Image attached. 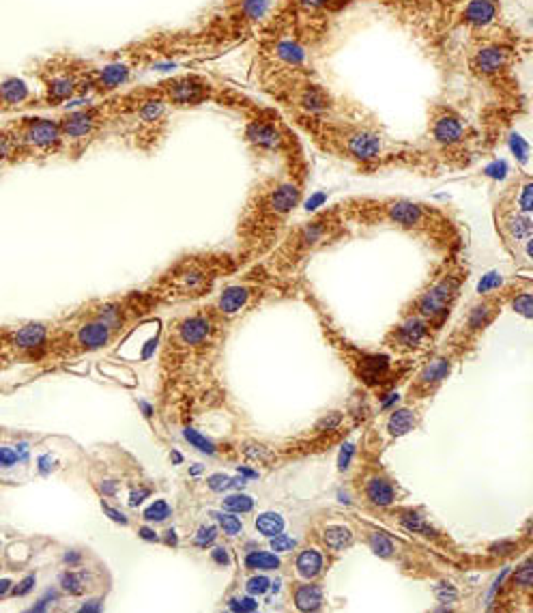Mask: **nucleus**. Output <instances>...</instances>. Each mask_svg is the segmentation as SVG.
I'll return each instance as SVG.
<instances>
[{"instance_id": "nucleus-1", "label": "nucleus", "mask_w": 533, "mask_h": 613, "mask_svg": "<svg viewBox=\"0 0 533 613\" xmlns=\"http://www.w3.org/2000/svg\"><path fill=\"white\" fill-rule=\"evenodd\" d=\"M338 211L355 222H385L426 239L449 244L454 226L449 218L423 202L409 198H348L338 204Z\"/></svg>"}, {"instance_id": "nucleus-2", "label": "nucleus", "mask_w": 533, "mask_h": 613, "mask_svg": "<svg viewBox=\"0 0 533 613\" xmlns=\"http://www.w3.org/2000/svg\"><path fill=\"white\" fill-rule=\"evenodd\" d=\"M301 200V185L295 179H267L247 200L239 222V235L254 250L273 244L277 230L287 224L289 216Z\"/></svg>"}, {"instance_id": "nucleus-3", "label": "nucleus", "mask_w": 533, "mask_h": 613, "mask_svg": "<svg viewBox=\"0 0 533 613\" xmlns=\"http://www.w3.org/2000/svg\"><path fill=\"white\" fill-rule=\"evenodd\" d=\"M93 72L95 65L76 54H54L34 70V78L41 86L37 99L41 106L56 108L78 95H86L91 93Z\"/></svg>"}, {"instance_id": "nucleus-4", "label": "nucleus", "mask_w": 533, "mask_h": 613, "mask_svg": "<svg viewBox=\"0 0 533 613\" xmlns=\"http://www.w3.org/2000/svg\"><path fill=\"white\" fill-rule=\"evenodd\" d=\"M13 145H15V157L18 155H50L56 153L62 145V129L58 119L50 117H22L7 125Z\"/></svg>"}, {"instance_id": "nucleus-5", "label": "nucleus", "mask_w": 533, "mask_h": 613, "mask_svg": "<svg viewBox=\"0 0 533 613\" xmlns=\"http://www.w3.org/2000/svg\"><path fill=\"white\" fill-rule=\"evenodd\" d=\"M153 91L164 99V104L174 110L198 108L206 101L220 99V84L202 74H181L151 84Z\"/></svg>"}, {"instance_id": "nucleus-6", "label": "nucleus", "mask_w": 533, "mask_h": 613, "mask_svg": "<svg viewBox=\"0 0 533 613\" xmlns=\"http://www.w3.org/2000/svg\"><path fill=\"white\" fill-rule=\"evenodd\" d=\"M60 129H62V138L65 143H80L88 140L93 136H97L105 125L110 123V112L105 101L101 104H91L84 108H76L60 119Z\"/></svg>"}, {"instance_id": "nucleus-7", "label": "nucleus", "mask_w": 533, "mask_h": 613, "mask_svg": "<svg viewBox=\"0 0 533 613\" xmlns=\"http://www.w3.org/2000/svg\"><path fill=\"white\" fill-rule=\"evenodd\" d=\"M245 140L256 151L275 153L289 145V136L271 112H258V117L250 119L245 125Z\"/></svg>"}, {"instance_id": "nucleus-8", "label": "nucleus", "mask_w": 533, "mask_h": 613, "mask_svg": "<svg viewBox=\"0 0 533 613\" xmlns=\"http://www.w3.org/2000/svg\"><path fill=\"white\" fill-rule=\"evenodd\" d=\"M467 123L463 114L449 106H435L430 117V136L433 140L443 149H454L465 145L467 140Z\"/></svg>"}, {"instance_id": "nucleus-9", "label": "nucleus", "mask_w": 533, "mask_h": 613, "mask_svg": "<svg viewBox=\"0 0 533 613\" xmlns=\"http://www.w3.org/2000/svg\"><path fill=\"white\" fill-rule=\"evenodd\" d=\"M334 138L340 143L348 157L364 164L376 159L383 151V138L368 127H342L338 133H334Z\"/></svg>"}, {"instance_id": "nucleus-10", "label": "nucleus", "mask_w": 533, "mask_h": 613, "mask_svg": "<svg viewBox=\"0 0 533 613\" xmlns=\"http://www.w3.org/2000/svg\"><path fill=\"white\" fill-rule=\"evenodd\" d=\"M458 291V278L447 276L441 282H437L428 293H423L417 301V310L421 317H439L447 310L449 301L456 297Z\"/></svg>"}, {"instance_id": "nucleus-11", "label": "nucleus", "mask_w": 533, "mask_h": 613, "mask_svg": "<svg viewBox=\"0 0 533 613\" xmlns=\"http://www.w3.org/2000/svg\"><path fill=\"white\" fill-rule=\"evenodd\" d=\"M211 334V323L206 317H190L179 325V338L183 345H202Z\"/></svg>"}, {"instance_id": "nucleus-12", "label": "nucleus", "mask_w": 533, "mask_h": 613, "mask_svg": "<svg viewBox=\"0 0 533 613\" xmlns=\"http://www.w3.org/2000/svg\"><path fill=\"white\" fill-rule=\"evenodd\" d=\"M110 331L112 327H108L105 323L101 321H95V323H88L80 329L78 334V343L84 351H95V349H101L103 345H108L110 340Z\"/></svg>"}, {"instance_id": "nucleus-13", "label": "nucleus", "mask_w": 533, "mask_h": 613, "mask_svg": "<svg viewBox=\"0 0 533 613\" xmlns=\"http://www.w3.org/2000/svg\"><path fill=\"white\" fill-rule=\"evenodd\" d=\"M46 336H48V329H46L41 323H30V325L22 327L20 331H15V336H13V345H15L20 351H34V349L44 347Z\"/></svg>"}, {"instance_id": "nucleus-14", "label": "nucleus", "mask_w": 533, "mask_h": 613, "mask_svg": "<svg viewBox=\"0 0 533 613\" xmlns=\"http://www.w3.org/2000/svg\"><path fill=\"white\" fill-rule=\"evenodd\" d=\"M447 374H449V362L447 360H435L419 372L415 390H421V392L435 390L447 377Z\"/></svg>"}, {"instance_id": "nucleus-15", "label": "nucleus", "mask_w": 533, "mask_h": 613, "mask_svg": "<svg viewBox=\"0 0 533 613\" xmlns=\"http://www.w3.org/2000/svg\"><path fill=\"white\" fill-rule=\"evenodd\" d=\"M394 336H396V345L394 347H398V349L417 347L423 340V336H426V323L421 319H409L404 325H400L394 331Z\"/></svg>"}, {"instance_id": "nucleus-16", "label": "nucleus", "mask_w": 533, "mask_h": 613, "mask_svg": "<svg viewBox=\"0 0 533 613\" xmlns=\"http://www.w3.org/2000/svg\"><path fill=\"white\" fill-rule=\"evenodd\" d=\"M366 497L374 506H389V503H394V499H396V491H394V485L389 482L387 478L374 475V478H370L368 485H366Z\"/></svg>"}, {"instance_id": "nucleus-17", "label": "nucleus", "mask_w": 533, "mask_h": 613, "mask_svg": "<svg viewBox=\"0 0 533 613\" xmlns=\"http://www.w3.org/2000/svg\"><path fill=\"white\" fill-rule=\"evenodd\" d=\"M295 605L299 611H316L323 605V588L316 584H301L295 588Z\"/></svg>"}, {"instance_id": "nucleus-18", "label": "nucleus", "mask_w": 533, "mask_h": 613, "mask_svg": "<svg viewBox=\"0 0 533 613\" xmlns=\"http://www.w3.org/2000/svg\"><path fill=\"white\" fill-rule=\"evenodd\" d=\"M348 0H293V9L305 13L308 18H316L321 13H331L342 9Z\"/></svg>"}, {"instance_id": "nucleus-19", "label": "nucleus", "mask_w": 533, "mask_h": 613, "mask_svg": "<svg viewBox=\"0 0 533 613\" xmlns=\"http://www.w3.org/2000/svg\"><path fill=\"white\" fill-rule=\"evenodd\" d=\"M504 228L508 230V235L512 237V239L516 242H527L531 239V232H533V226H531V218L529 213H522V211H512L504 218Z\"/></svg>"}, {"instance_id": "nucleus-20", "label": "nucleus", "mask_w": 533, "mask_h": 613, "mask_svg": "<svg viewBox=\"0 0 533 613\" xmlns=\"http://www.w3.org/2000/svg\"><path fill=\"white\" fill-rule=\"evenodd\" d=\"M250 299V289L247 286H228L220 297V310L224 315H235Z\"/></svg>"}, {"instance_id": "nucleus-21", "label": "nucleus", "mask_w": 533, "mask_h": 613, "mask_svg": "<svg viewBox=\"0 0 533 613\" xmlns=\"http://www.w3.org/2000/svg\"><path fill=\"white\" fill-rule=\"evenodd\" d=\"M297 572L303 576V579H316L318 574L323 572V555L314 551V549H305L297 555Z\"/></svg>"}, {"instance_id": "nucleus-22", "label": "nucleus", "mask_w": 533, "mask_h": 613, "mask_svg": "<svg viewBox=\"0 0 533 613\" xmlns=\"http://www.w3.org/2000/svg\"><path fill=\"white\" fill-rule=\"evenodd\" d=\"M398 521L413 534H421V536H435L437 532L433 529V525L426 521V517H421L415 510H400L398 513Z\"/></svg>"}, {"instance_id": "nucleus-23", "label": "nucleus", "mask_w": 533, "mask_h": 613, "mask_svg": "<svg viewBox=\"0 0 533 613\" xmlns=\"http://www.w3.org/2000/svg\"><path fill=\"white\" fill-rule=\"evenodd\" d=\"M323 542L327 544L329 549H334V551H342V549L350 547L353 534H350V529L344 527V525H329V527L323 532Z\"/></svg>"}, {"instance_id": "nucleus-24", "label": "nucleus", "mask_w": 533, "mask_h": 613, "mask_svg": "<svg viewBox=\"0 0 533 613\" xmlns=\"http://www.w3.org/2000/svg\"><path fill=\"white\" fill-rule=\"evenodd\" d=\"M413 426H415V416H413V411H409V409H398V411H394L387 422V430L392 437H402V435L411 433Z\"/></svg>"}, {"instance_id": "nucleus-25", "label": "nucleus", "mask_w": 533, "mask_h": 613, "mask_svg": "<svg viewBox=\"0 0 533 613\" xmlns=\"http://www.w3.org/2000/svg\"><path fill=\"white\" fill-rule=\"evenodd\" d=\"M245 566L250 570H277L279 558L275 553H267V551H252V553L245 555Z\"/></svg>"}, {"instance_id": "nucleus-26", "label": "nucleus", "mask_w": 533, "mask_h": 613, "mask_svg": "<svg viewBox=\"0 0 533 613\" xmlns=\"http://www.w3.org/2000/svg\"><path fill=\"white\" fill-rule=\"evenodd\" d=\"M256 529L263 536L273 538V536L284 532V519L277 513H263V515L256 517Z\"/></svg>"}, {"instance_id": "nucleus-27", "label": "nucleus", "mask_w": 533, "mask_h": 613, "mask_svg": "<svg viewBox=\"0 0 533 613\" xmlns=\"http://www.w3.org/2000/svg\"><path fill=\"white\" fill-rule=\"evenodd\" d=\"M492 317H494V308H492V305L490 303H480V305H475V308L469 312L467 327L471 331H480V329H484L492 321Z\"/></svg>"}, {"instance_id": "nucleus-28", "label": "nucleus", "mask_w": 533, "mask_h": 613, "mask_svg": "<svg viewBox=\"0 0 533 613\" xmlns=\"http://www.w3.org/2000/svg\"><path fill=\"white\" fill-rule=\"evenodd\" d=\"M60 588L71 594V596H80L86 590V576L84 572H74V570H67L60 574Z\"/></svg>"}, {"instance_id": "nucleus-29", "label": "nucleus", "mask_w": 533, "mask_h": 613, "mask_svg": "<svg viewBox=\"0 0 533 613\" xmlns=\"http://www.w3.org/2000/svg\"><path fill=\"white\" fill-rule=\"evenodd\" d=\"M206 485H209L211 491L222 493V491H228V489H243L245 480L243 478L241 480H232L230 475H226V473H213L211 478L206 480Z\"/></svg>"}, {"instance_id": "nucleus-30", "label": "nucleus", "mask_w": 533, "mask_h": 613, "mask_svg": "<svg viewBox=\"0 0 533 613\" xmlns=\"http://www.w3.org/2000/svg\"><path fill=\"white\" fill-rule=\"evenodd\" d=\"M183 437L190 441V444H192L194 448H198V450L204 452V454H216V452H218V450H216V444H213L211 439H206L204 435H200L196 428H190V426H187V428L183 430Z\"/></svg>"}, {"instance_id": "nucleus-31", "label": "nucleus", "mask_w": 533, "mask_h": 613, "mask_svg": "<svg viewBox=\"0 0 533 613\" xmlns=\"http://www.w3.org/2000/svg\"><path fill=\"white\" fill-rule=\"evenodd\" d=\"M224 508L228 510V513H250V510L254 508V499L250 495H230L224 499Z\"/></svg>"}, {"instance_id": "nucleus-32", "label": "nucleus", "mask_w": 533, "mask_h": 613, "mask_svg": "<svg viewBox=\"0 0 533 613\" xmlns=\"http://www.w3.org/2000/svg\"><path fill=\"white\" fill-rule=\"evenodd\" d=\"M170 506L164 501V499H157L155 503H151L147 510H145V519L147 521H151V523H162V521H166L168 517H170Z\"/></svg>"}, {"instance_id": "nucleus-33", "label": "nucleus", "mask_w": 533, "mask_h": 613, "mask_svg": "<svg viewBox=\"0 0 533 613\" xmlns=\"http://www.w3.org/2000/svg\"><path fill=\"white\" fill-rule=\"evenodd\" d=\"M370 547H372V551L376 553V555H381V558H389L394 553V542L389 540L385 534H370Z\"/></svg>"}, {"instance_id": "nucleus-34", "label": "nucleus", "mask_w": 533, "mask_h": 613, "mask_svg": "<svg viewBox=\"0 0 533 613\" xmlns=\"http://www.w3.org/2000/svg\"><path fill=\"white\" fill-rule=\"evenodd\" d=\"M211 517H216V521L220 523V527L224 529V534H228V536H237L239 532H241V521L237 519V517H232V515H228V513H211Z\"/></svg>"}, {"instance_id": "nucleus-35", "label": "nucleus", "mask_w": 533, "mask_h": 613, "mask_svg": "<svg viewBox=\"0 0 533 613\" xmlns=\"http://www.w3.org/2000/svg\"><path fill=\"white\" fill-rule=\"evenodd\" d=\"M216 540H218V527L216 525H202L198 529L196 538H194V544H196V547H200V549H206Z\"/></svg>"}, {"instance_id": "nucleus-36", "label": "nucleus", "mask_w": 533, "mask_h": 613, "mask_svg": "<svg viewBox=\"0 0 533 613\" xmlns=\"http://www.w3.org/2000/svg\"><path fill=\"white\" fill-rule=\"evenodd\" d=\"M243 452H245V456H250L252 461H258V463H271L275 459L273 452H269L265 446H256V444H247L243 448Z\"/></svg>"}, {"instance_id": "nucleus-37", "label": "nucleus", "mask_w": 533, "mask_h": 613, "mask_svg": "<svg viewBox=\"0 0 533 613\" xmlns=\"http://www.w3.org/2000/svg\"><path fill=\"white\" fill-rule=\"evenodd\" d=\"M297 547V540L287 536V534H277L271 538V549L277 551V553H287V551H293Z\"/></svg>"}, {"instance_id": "nucleus-38", "label": "nucleus", "mask_w": 533, "mask_h": 613, "mask_svg": "<svg viewBox=\"0 0 533 613\" xmlns=\"http://www.w3.org/2000/svg\"><path fill=\"white\" fill-rule=\"evenodd\" d=\"M501 284V274H496V271H490V274H486L480 284H478V293H490L494 289H499Z\"/></svg>"}, {"instance_id": "nucleus-39", "label": "nucleus", "mask_w": 533, "mask_h": 613, "mask_svg": "<svg viewBox=\"0 0 533 613\" xmlns=\"http://www.w3.org/2000/svg\"><path fill=\"white\" fill-rule=\"evenodd\" d=\"M514 310L518 315H522L525 319H531V310H533V303H531V293H522L520 297L514 299Z\"/></svg>"}, {"instance_id": "nucleus-40", "label": "nucleus", "mask_w": 533, "mask_h": 613, "mask_svg": "<svg viewBox=\"0 0 533 613\" xmlns=\"http://www.w3.org/2000/svg\"><path fill=\"white\" fill-rule=\"evenodd\" d=\"M269 586H271V581L267 576H254V579L247 581V592H250V594H265L269 590Z\"/></svg>"}, {"instance_id": "nucleus-41", "label": "nucleus", "mask_w": 533, "mask_h": 613, "mask_svg": "<svg viewBox=\"0 0 533 613\" xmlns=\"http://www.w3.org/2000/svg\"><path fill=\"white\" fill-rule=\"evenodd\" d=\"M228 607L232 611H256L258 609V602H254L252 598H232L228 602Z\"/></svg>"}, {"instance_id": "nucleus-42", "label": "nucleus", "mask_w": 533, "mask_h": 613, "mask_svg": "<svg viewBox=\"0 0 533 613\" xmlns=\"http://www.w3.org/2000/svg\"><path fill=\"white\" fill-rule=\"evenodd\" d=\"M435 596L441 600V602H454L456 600V590L452 588V586H447V584H441V586H437L435 588Z\"/></svg>"}, {"instance_id": "nucleus-43", "label": "nucleus", "mask_w": 533, "mask_h": 613, "mask_svg": "<svg viewBox=\"0 0 533 613\" xmlns=\"http://www.w3.org/2000/svg\"><path fill=\"white\" fill-rule=\"evenodd\" d=\"M34 581H37V579H34V574H28V576L22 579V581H20L15 588H11V592H13L15 596H26V594L34 588Z\"/></svg>"}, {"instance_id": "nucleus-44", "label": "nucleus", "mask_w": 533, "mask_h": 613, "mask_svg": "<svg viewBox=\"0 0 533 613\" xmlns=\"http://www.w3.org/2000/svg\"><path fill=\"white\" fill-rule=\"evenodd\" d=\"M15 463H20V456H18L15 450L0 448V467H13Z\"/></svg>"}, {"instance_id": "nucleus-45", "label": "nucleus", "mask_w": 533, "mask_h": 613, "mask_svg": "<svg viewBox=\"0 0 533 613\" xmlns=\"http://www.w3.org/2000/svg\"><path fill=\"white\" fill-rule=\"evenodd\" d=\"M101 508H103V513L108 515L114 523H121V525H127V523H129L127 517L121 513V510H117V508H112V506H108V503H101Z\"/></svg>"}, {"instance_id": "nucleus-46", "label": "nucleus", "mask_w": 533, "mask_h": 613, "mask_svg": "<svg viewBox=\"0 0 533 613\" xmlns=\"http://www.w3.org/2000/svg\"><path fill=\"white\" fill-rule=\"evenodd\" d=\"M514 549H516V544H514V542L504 540V542L492 544V547H490V553H494V555H508V553H512Z\"/></svg>"}, {"instance_id": "nucleus-47", "label": "nucleus", "mask_w": 533, "mask_h": 613, "mask_svg": "<svg viewBox=\"0 0 533 613\" xmlns=\"http://www.w3.org/2000/svg\"><path fill=\"white\" fill-rule=\"evenodd\" d=\"M353 452H355V446L353 444H346L344 448H342V452H340V459H338V467L344 471V469H348V465H350V459H353Z\"/></svg>"}, {"instance_id": "nucleus-48", "label": "nucleus", "mask_w": 533, "mask_h": 613, "mask_svg": "<svg viewBox=\"0 0 533 613\" xmlns=\"http://www.w3.org/2000/svg\"><path fill=\"white\" fill-rule=\"evenodd\" d=\"M342 422V418H340V414H334V416H329V418H323L321 422L316 424V430H334L338 424Z\"/></svg>"}, {"instance_id": "nucleus-49", "label": "nucleus", "mask_w": 533, "mask_h": 613, "mask_svg": "<svg viewBox=\"0 0 533 613\" xmlns=\"http://www.w3.org/2000/svg\"><path fill=\"white\" fill-rule=\"evenodd\" d=\"M211 560L216 562L218 566H228V564H230V555H228V551H226L224 547L213 549V551H211Z\"/></svg>"}, {"instance_id": "nucleus-50", "label": "nucleus", "mask_w": 533, "mask_h": 613, "mask_svg": "<svg viewBox=\"0 0 533 613\" xmlns=\"http://www.w3.org/2000/svg\"><path fill=\"white\" fill-rule=\"evenodd\" d=\"M151 495V491L149 489H140V491H133L131 495H129V506H138V503H142L145 501V497H149Z\"/></svg>"}, {"instance_id": "nucleus-51", "label": "nucleus", "mask_w": 533, "mask_h": 613, "mask_svg": "<svg viewBox=\"0 0 533 613\" xmlns=\"http://www.w3.org/2000/svg\"><path fill=\"white\" fill-rule=\"evenodd\" d=\"M138 536H140L142 540H149V542H157V540H159L157 532L151 529V527H140V529H138Z\"/></svg>"}, {"instance_id": "nucleus-52", "label": "nucleus", "mask_w": 533, "mask_h": 613, "mask_svg": "<svg viewBox=\"0 0 533 613\" xmlns=\"http://www.w3.org/2000/svg\"><path fill=\"white\" fill-rule=\"evenodd\" d=\"M52 467H54V459H52V456H48V454L39 456V471H41V473H48Z\"/></svg>"}, {"instance_id": "nucleus-53", "label": "nucleus", "mask_w": 533, "mask_h": 613, "mask_svg": "<svg viewBox=\"0 0 533 613\" xmlns=\"http://www.w3.org/2000/svg\"><path fill=\"white\" fill-rule=\"evenodd\" d=\"M62 560H65V564H69V566H78L80 560H82V555H80L78 551H67Z\"/></svg>"}, {"instance_id": "nucleus-54", "label": "nucleus", "mask_w": 533, "mask_h": 613, "mask_svg": "<svg viewBox=\"0 0 533 613\" xmlns=\"http://www.w3.org/2000/svg\"><path fill=\"white\" fill-rule=\"evenodd\" d=\"M11 588H13V584L9 581V579H0V598L7 596L11 592Z\"/></svg>"}, {"instance_id": "nucleus-55", "label": "nucleus", "mask_w": 533, "mask_h": 613, "mask_svg": "<svg viewBox=\"0 0 533 613\" xmlns=\"http://www.w3.org/2000/svg\"><path fill=\"white\" fill-rule=\"evenodd\" d=\"M164 540H166V544H170V547H176V544H179V538H176V532L174 529H168Z\"/></svg>"}, {"instance_id": "nucleus-56", "label": "nucleus", "mask_w": 533, "mask_h": 613, "mask_svg": "<svg viewBox=\"0 0 533 613\" xmlns=\"http://www.w3.org/2000/svg\"><path fill=\"white\" fill-rule=\"evenodd\" d=\"M101 491H103L105 495H114V493H117V482H112V480L103 482V485H101Z\"/></svg>"}, {"instance_id": "nucleus-57", "label": "nucleus", "mask_w": 533, "mask_h": 613, "mask_svg": "<svg viewBox=\"0 0 533 613\" xmlns=\"http://www.w3.org/2000/svg\"><path fill=\"white\" fill-rule=\"evenodd\" d=\"M103 602L101 600H91L88 605H82V611H101Z\"/></svg>"}, {"instance_id": "nucleus-58", "label": "nucleus", "mask_w": 533, "mask_h": 613, "mask_svg": "<svg viewBox=\"0 0 533 613\" xmlns=\"http://www.w3.org/2000/svg\"><path fill=\"white\" fill-rule=\"evenodd\" d=\"M15 448H18L15 452H18L20 461H26V459H28V444H24V441H22V444H18Z\"/></svg>"}, {"instance_id": "nucleus-59", "label": "nucleus", "mask_w": 533, "mask_h": 613, "mask_svg": "<svg viewBox=\"0 0 533 613\" xmlns=\"http://www.w3.org/2000/svg\"><path fill=\"white\" fill-rule=\"evenodd\" d=\"M138 404H140V409H142V411H145V416H147V418H151V416H153V407H151L149 402H145V400H140Z\"/></svg>"}, {"instance_id": "nucleus-60", "label": "nucleus", "mask_w": 533, "mask_h": 613, "mask_svg": "<svg viewBox=\"0 0 533 613\" xmlns=\"http://www.w3.org/2000/svg\"><path fill=\"white\" fill-rule=\"evenodd\" d=\"M239 473L245 475V478H256V475H258L254 469H247V467H239Z\"/></svg>"}, {"instance_id": "nucleus-61", "label": "nucleus", "mask_w": 533, "mask_h": 613, "mask_svg": "<svg viewBox=\"0 0 533 613\" xmlns=\"http://www.w3.org/2000/svg\"><path fill=\"white\" fill-rule=\"evenodd\" d=\"M170 459H172L174 463H181V461H183V456H181L179 452H172V454H170Z\"/></svg>"}, {"instance_id": "nucleus-62", "label": "nucleus", "mask_w": 533, "mask_h": 613, "mask_svg": "<svg viewBox=\"0 0 533 613\" xmlns=\"http://www.w3.org/2000/svg\"><path fill=\"white\" fill-rule=\"evenodd\" d=\"M200 471H202V465H196V467H192V469H190V473H192V475H198Z\"/></svg>"}, {"instance_id": "nucleus-63", "label": "nucleus", "mask_w": 533, "mask_h": 613, "mask_svg": "<svg viewBox=\"0 0 533 613\" xmlns=\"http://www.w3.org/2000/svg\"><path fill=\"white\" fill-rule=\"evenodd\" d=\"M0 110H5V101H3V93H0Z\"/></svg>"}]
</instances>
